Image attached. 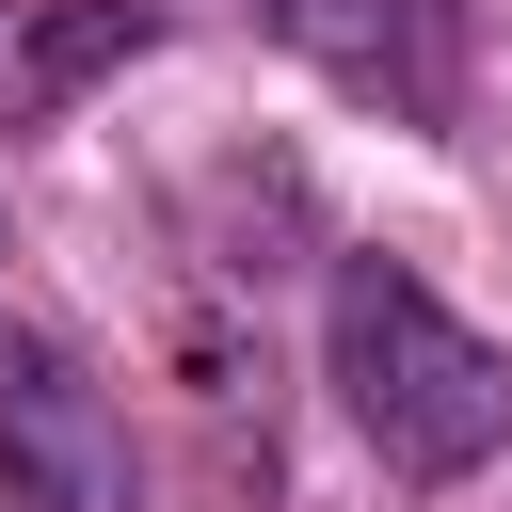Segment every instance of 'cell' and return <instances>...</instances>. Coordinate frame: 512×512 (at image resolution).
Here are the masks:
<instances>
[{"mask_svg": "<svg viewBox=\"0 0 512 512\" xmlns=\"http://www.w3.org/2000/svg\"><path fill=\"white\" fill-rule=\"evenodd\" d=\"M320 384L384 448V480H480L512 432V352H480L400 256H336L320 288Z\"/></svg>", "mask_w": 512, "mask_h": 512, "instance_id": "obj_1", "label": "cell"}, {"mask_svg": "<svg viewBox=\"0 0 512 512\" xmlns=\"http://www.w3.org/2000/svg\"><path fill=\"white\" fill-rule=\"evenodd\" d=\"M0 496L16 512H128V416L64 336H0Z\"/></svg>", "mask_w": 512, "mask_h": 512, "instance_id": "obj_2", "label": "cell"}, {"mask_svg": "<svg viewBox=\"0 0 512 512\" xmlns=\"http://www.w3.org/2000/svg\"><path fill=\"white\" fill-rule=\"evenodd\" d=\"M272 32L384 128H448L464 112V0H272Z\"/></svg>", "mask_w": 512, "mask_h": 512, "instance_id": "obj_3", "label": "cell"}, {"mask_svg": "<svg viewBox=\"0 0 512 512\" xmlns=\"http://www.w3.org/2000/svg\"><path fill=\"white\" fill-rule=\"evenodd\" d=\"M144 48H160V0H0V128H64Z\"/></svg>", "mask_w": 512, "mask_h": 512, "instance_id": "obj_4", "label": "cell"}]
</instances>
